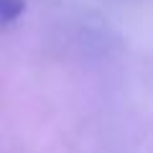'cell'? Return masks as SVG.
<instances>
[{
  "label": "cell",
  "instance_id": "obj_1",
  "mask_svg": "<svg viewBox=\"0 0 153 153\" xmlns=\"http://www.w3.org/2000/svg\"><path fill=\"white\" fill-rule=\"evenodd\" d=\"M23 13V0H0V21L13 23Z\"/></svg>",
  "mask_w": 153,
  "mask_h": 153
}]
</instances>
